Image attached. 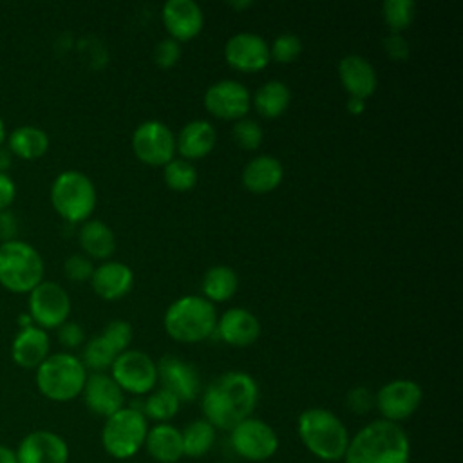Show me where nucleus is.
Instances as JSON below:
<instances>
[{
	"instance_id": "f257e3e1",
	"label": "nucleus",
	"mask_w": 463,
	"mask_h": 463,
	"mask_svg": "<svg viewBox=\"0 0 463 463\" xmlns=\"http://www.w3.org/2000/svg\"><path fill=\"white\" fill-rule=\"evenodd\" d=\"M259 396V383L250 373L226 371L203 391L201 411L217 430H232L253 414Z\"/></svg>"
},
{
	"instance_id": "f03ea898",
	"label": "nucleus",
	"mask_w": 463,
	"mask_h": 463,
	"mask_svg": "<svg viewBox=\"0 0 463 463\" xmlns=\"http://www.w3.org/2000/svg\"><path fill=\"white\" fill-rule=\"evenodd\" d=\"M411 441L400 423L373 420L351 436L344 463H409Z\"/></svg>"
},
{
	"instance_id": "7ed1b4c3",
	"label": "nucleus",
	"mask_w": 463,
	"mask_h": 463,
	"mask_svg": "<svg viewBox=\"0 0 463 463\" xmlns=\"http://www.w3.org/2000/svg\"><path fill=\"white\" fill-rule=\"evenodd\" d=\"M297 434L307 452L326 463L342 461L351 439L345 423L324 407L304 409L297 418Z\"/></svg>"
},
{
	"instance_id": "20e7f679",
	"label": "nucleus",
	"mask_w": 463,
	"mask_h": 463,
	"mask_svg": "<svg viewBox=\"0 0 463 463\" xmlns=\"http://www.w3.org/2000/svg\"><path fill=\"white\" fill-rule=\"evenodd\" d=\"M217 318L215 304L203 295H184L166 307L163 327L175 342L195 344L215 333Z\"/></svg>"
},
{
	"instance_id": "39448f33",
	"label": "nucleus",
	"mask_w": 463,
	"mask_h": 463,
	"mask_svg": "<svg viewBox=\"0 0 463 463\" xmlns=\"http://www.w3.org/2000/svg\"><path fill=\"white\" fill-rule=\"evenodd\" d=\"M87 380V369L81 360L71 353L49 354L36 367V387L52 402H69L81 394Z\"/></svg>"
},
{
	"instance_id": "423d86ee",
	"label": "nucleus",
	"mask_w": 463,
	"mask_h": 463,
	"mask_svg": "<svg viewBox=\"0 0 463 463\" xmlns=\"http://www.w3.org/2000/svg\"><path fill=\"white\" fill-rule=\"evenodd\" d=\"M96 186L80 170H63L51 184L52 208L69 222H85L96 208Z\"/></svg>"
},
{
	"instance_id": "0eeeda50",
	"label": "nucleus",
	"mask_w": 463,
	"mask_h": 463,
	"mask_svg": "<svg viewBox=\"0 0 463 463\" xmlns=\"http://www.w3.org/2000/svg\"><path fill=\"white\" fill-rule=\"evenodd\" d=\"M43 279L42 255L29 242L5 241L0 244V284L13 293H29Z\"/></svg>"
},
{
	"instance_id": "6e6552de",
	"label": "nucleus",
	"mask_w": 463,
	"mask_h": 463,
	"mask_svg": "<svg viewBox=\"0 0 463 463\" xmlns=\"http://www.w3.org/2000/svg\"><path fill=\"white\" fill-rule=\"evenodd\" d=\"M148 432V420L137 407H121L105 418L101 429V445L114 459H128L136 456Z\"/></svg>"
},
{
	"instance_id": "1a4fd4ad",
	"label": "nucleus",
	"mask_w": 463,
	"mask_h": 463,
	"mask_svg": "<svg viewBox=\"0 0 463 463\" xmlns=\"http://www.w3.org/2000/svg\"><path fill=\"white\" fill-rule=\"evenodd\" d=\"M110 376L123 392L145 396L157 385V362L145 351L127 349L110 365Z\"/></svg>"
},
{
	"instance_id": "9d476101",
	"label": "nucleus",
	"mask_w": 463,
	"mask_h": 463,
	"mask_svg": "<svg viewBox=\"0 0 463 463\" xmlns=\"http://www.w3.org/2000/svg\"><path fill=\"white\" fill-rule=\"evenodd\" d=\"M230 443L235 454L242 459L260 463L277 454L279 434L268 421L250 416L230 430Z\"/></svg>"
},
{
	"instance_id": "9b49d317",
	"label": "nucleus",
	"mask_w": 463,
	"mask_h": 463,
	"mask_svg": "<svg viewBox=\"0 0 463 463\" xmlns=\"http://www.w3.org/2000/svg\"><path fill=\"white\" fill-rule=\"evenodd\" d=\"M134 156L150 166H165L175 157V136L159 119H146L136 127L130 139Z\"/></svg>"
},
{
	"instance_id": "f8f14e48",
	"label": "nucleus",
	"mask_w": 463,
	"mask_h": 463,
	"mask_svg": "<svg viewBox=\"0 0 463 463\" xmlns=\"http://www.w3.org/2000/svg\"><path fill=\"white\" fill-rule=\"evenodd\" d=\"M421 385L411 378H396L383 383L374 394V407L382 420L400 423L411 418L421 405Z\"/></svg>"
},
{
	"instance_id": "ddd939ff",
	"label": "nucleus",
	"mask_w": 463,
	"mask_h": 463,
	"mask_svg": "<svg viewBox=\"0 0 463 463\" xmlns=\"http://www.w3.org/2000/svg\"><path fill=\"white\" fill-rule=\"evenodd\" d=\"M71 315L69 293L52 280H42L29 291V317L42 329L60 327Z\"/></svg>"
},
{
	"instance_id": "4468645a",
	"label": "nucleus",
	"mask_w": 463,
	"mask_h": 463,
	"mask_svg": "<svg viewBox=\"0 0 463 463\" xmlns=\"http://www.w3.org/2000/svg\"><path fill=\"white\" fill-rule=\"evenodd\" d=\"M204 109L224 121H237L246 118L251 107L250 90L237 80L226 78L212 83L203 96Z\"/></svg>"
},
{
	"instance_id": "2eb2a0df",
	"label": "nucleus",
	"mask_w": 463,
	"mask_h": 463,
	"mask_svg": "<svg viewBox=\"0 0 463 463\" xmlns=\"http://www.w3.org/2000/svg\"><path fill=\"white\" fill-rule=\"evenodd\" d=\"M157 382L170 391L181 403L194 402L201 394V376L194 364L175 356L165 354L157 362Z\"/></svg>"
},
{
	"instance_id": "dca6fc26",
	"label": "nucleus",
	"mask_w": 463,
	"mask_h": 463,
	"mask_svg": "<svg viewBox=\"0 0 463 463\" xmlns=\"http://www.w3.org/2000/svg\"><path fill=\"white\" fill-rule=\"evenodd\" d=\"M224 60L232 69L257 72L271 61L269 43L257 33H237L224 43Z\"/></svg>"
},
{
	"instance_id": "f3484780",
	"label": "nucleus",
	"mask_w": 463,
	"mask_h": 463,
	"mask_svg": "<svg viewBox=\"0 0 463 463\" xmlns=\"http://www.w3.org/2000/svg\"><path fill=\"white\" fill-rule=\"evenodd\" d=\"M14 454L18 463H67L69 445L56 432L33 430L20 441Z\"/></svg>"
},
{
	"instance_id": "a211bd4d",
	"label": "nucleus",
	"mask_w": 463,
	"mask_h": 463,
	"mask_svg": "<svg viewBox=\"0 0 463 463\" xmlns=\"http://www.w3.org/2000/svg\"><path fill=\"white\" fill-rule=\"evenodd\" d=\"M161 18L170 38L181 42L195 38L204 25V14L195 0H168L161 9Z\"/></svg>"
},
{
	"instance_id": "6ab92c4d",
	"label": "nucleus",
	"mask_w": 463,
	"mask_h": 463,
	"mask_svg": "<svg viewBox=\"0 0 463 463\" xmlns=\"http://www.w3.org/2000/svg\"><path fill=\"white\" fill-rule=\"evenodd\" d=\"M81 396L87 409L101 418H109L125 407V392L107 373L87 374Z\"/></svg>"
},
{
	"instance_id": "aec40b11",
	"label": "nucleus",
	"mask_w": 463,
	"mask_h": 463,
	"mask_svg": "<svg viewBox=\"0 0 463 463\" xmlns=\"http://www.w3.org/2000/svg\"><path fill=\"white\" fill-rule=\"evenodd\" d=\"M213 335L228 345L246 347L260 336V322L246 307H230L217 318Z\"/></svg>"
},
{
	"instance_id": "412c9836",
	"label": "nucleus",
	"mask_w": 463,
	"mask_h": 463,
	"mask_svg": "<svg viewBox=\"0 0 463 463\" xmlns=\"http://www.w3.org/2000/svg\"><path fill=\"white\" fill-rule=\"evenodd\" d=\"M338 78L349 98L364 101L374 94L378 85L373 63L360 54H347L338 61Z\"/></svg>"
},
{
	"instance_id": "4be33fe9",
	"label": "nucleus",
	"mask_w": 463,
	"mask_h": 463,
	"mask_svg": "<svg viewBox=\"0 0 463 463\" xmlns=\"http://www.w3.org/2000/svg\"><path fill=\"white\" fill-rule=\"evenodd\" d=\"M94 293L103 300H118L128 295L134 288V271L119 260H105L94 268L90 275Z\"/></svg>"
},
{
	"instance_id": "5701e85b",
	"label": "nucleus",
	"mask_w": 463,
	"mask_h": 463,
	"mask_svg": "<svg viewBox=\"0 0 463 463\" xmlns=\"http://www.w3.org/2000/svg\"><path fill=\"white\" fill-rule=\"evenodd\" d=\"M284 177V166L282 163L269 154H260L251 157L242 172H241V183L242 186L251 194H269L282 183Z\"/></svg>"
},
{
	"instance_id": "b1692460",
	"label": "nucleus",
	"mask_w": 463,
	"mask_h": 463,
	"mask_svg": "<svg viewBox=\"0 0 463 463\" xmlns=\"http://www.w3.org/2000/svg\"><path fill=\"white\" fill-rule=\"evenodd\" d=\"M215 143V127L208 119H192L181 127L175 137V152L186 161L203 159L213 150Z\"/></svg>"
},
{
	"instance_id": "393cba45",
	"label": "nucleus",
	"mask_w": 463,
	"mask_h": 463,
	"mask_svg": "<svg viewBox=\"0 0 463 463\" xmlns=\"http://www.w3.org/2000/svg\"><path fill=\"white\" fill-rule=\"evenodd\" d=\"M51 340L45 329L31 324L22 327L11 345V354L16 365L24 369H36L49 356Z\"/></svg>"
},
{
	"instance_id": "a878e982",
	"label": "nucleus",
	"mask_w": 463,
	"mask_h": 463,
	"mask_svg": "<svg viewBox=\"0 0 463 463\" xmlns=\"http://www.w3.org/2000/svg\"><path fill=\"white\" fill-rule=\"evenodd\" d=\"M143 447L157 463H177L183 458L181 429L172 423H156L148 427Z\"/></svg>"
},
{
	"instance_id": "bb28decb",
	"label": "nucleus",
	"mask_w": 463,
	"mask_h": 463,
	"mask_svg": "<svg viewBox=\"0 0 463 463\" xmlns=\"http://www.w3.org/2000/svg\"><path fill=\"white\" fill-rule=\"evenodd\" d=\"M83 255L90 260H107L116 251V235L109 224L99 219H87L78 233Z\"/></svg>"
},
{
	"instance_id": "cd10ccee",
	"label": "nucleus",
	"mask_w": 463,
	"mask_h": 463,
	"mask_svg": "<svg viewBox=\"0 0 463 463\" xmlns=\"http://www.w3.org/2000/svg\"><path fill=\"white\" fill-rule=\"evenodd\" d=\"M289 87L280 80H268L251 96V105L266 119H275L282 116L289 107Z\"/></svg>"
},
{
	"instance_id": "c85d7f7f",
	"label": "nucleus",
	"mask_w": 463,
	"mask_h": 463,
	"mask_svg": "<svg viewBox=\"0 0 463 463\" xmlns=\"http://www.w3.org/2000/svg\"><path fill=\"white\" fill-rule=\"evenodd\" d=\"M237 288H239L237 271L224 264L208 268L201 280L203 297L212 304L230 300L237 293Z\"/></svg>"
},
{
	"instance_id": "c756f323",
	"label": "nucleus",
	"mask_w": 463,
	"mask_h": 463,
	"mask_svg": "<svg viewBox=\"0 0 463 463\" xmlns=\"http://www.w3.org/2000/svg\"><path fill=\"white\" fill-rule=\"evenodd\" d=\"M9 152L22 159H38L49 148V136L34 125L16 127L7 137Z\"/></svg>"
},
{
	"instance_id": "7c9ffc66",
	"label": "nucleus",
	"mask_w": 463,
	"mask_h": 463,
	"mask_svg": "<svg viewBox=\"0 0 463 463\" xmlns=\"http://www.w3.org/2000/svg\"><path fill=\"white\" fill-rule=\"evenodd\" d=\"M215 438H217V429L204 418H197L190 421L188 425H184V429H181L183 456L192 459L206 456L215 445Z\"/></svg>"
},
{
	"instance_id": "2f4dec72",
	"label": "nucleus",
	"mask_w": 463,
	"mask_h": 463,
	"mask_svg": "<svg viewBox=\"0 0 463 463\" xmlns=\"http://www.w3.org/2000/svg\"><path fill=\"white\" fill-rule=\"evenodd\" d=\"M181 402L166 389L159 387L146 394L143 407L139 409L146 420L156 423H170V420L179 412Z\"/></svg>"
},
{
	"instance_id": "473e14b6",
	"label": "nucleus",
	"mask_w": 463,
	"mask_h": 463,
	"mask_svg": "<svg viewBox=\"0 0 463 463\" xmlns=\"http://www.w3.org/2000/svg\"><path fill=\"white\" fill-rule=\"evenodd\" d=\"M418 5L414 0H385L382 4V18L389 33L402 34L416 18Z\"/></svg>"
},
{
	"instance_id": "72a5a7b5",
	"label": "nucleus",
	"mask_w": 463,
	"mask_h": 463,
	"mask_svg": "<svg viewBox=\"0 0 463 463\" xmlns=\"http://www.w3.org/2000/svg\"><path fill=\"white\" fill-rule=\"evenodd\" d=\"M118 354L119 353L101 335H98L85 344L81 353V364L85 365V369H92L94 373H105L107 369H110Z\"/></svg>"
},
{
	"instance_id": "f704fd0d",
	"label": "nucleus",
	"mask_w": 463,
	"mask_h": 463,
	"mask_svg": "<svg viewBox=\"0 0 463 463\" xmlns=\"http://www.w3.org/2000/svg\"><path fill=\"white\" fill-rule=\"evenodd\" d=\"M163 179L174 192H190L197 184V168L192 161L174 157L163 166Z\"/></svg>"
},
{
	"instance_id": "c9c22d12",
	"label": "nucleus",
	"mask_w": 463,
	"mask_h": 463,
	"mask_svg": "<svg viewBox=\"0 0 463 463\" xmlns=\"http://www.w3.org/2000/svg\"><path fill=\"white\" fill-rule=\"evenodd\" d=\"M302 52V40L293 33H280L269 43V58L279 63H291Z\"/></svg>"
},
{
	"instance_id": "e433bc0d",
	"label": "nucleus",
	"mask_w": 463,
	"mask_h": 463,
	"mask_svg": "<svg viewBox=\"0 0 463 463\" xmlns=\"http://www.w3.org/2000/svg\"><path fill=\"white\" fill-rule=\"evenodd\" d=\"M232 136L242 150H255L262 141V128L255 119L241 118L233 123Z\"/></svg>"
},
{
	"instance_id": "4c0bfd02",
	"label": "nucleus",
	"mask_w": 463,
	"mask_h": 463,
	"mask_svg": "<svg viewBox=\"0 0 463 463\" xmlns=\"http://www.w3.org/2000/svg\"><path fill=\"white\" fill-rule=\"evenodd\" d=\"M101 336L118 351L123 353L128 349L130 342H132V326L130 322L123 320V318H114L110 320L105 329L101 331Z\"/></svg>"
},
{
	"instance_id": "58836bf2",
	"label": "nucleus",
	"mask_w": 463,
	"mask_h": 463,
	"mask_svg": "<svg viewBox=\"0 0 463 463\" xmlns=\"http://www.w3.org/2000/svg\"><path fill=\"white\" fill-rule=\"evenodd\" d=\"M63 271H65L69 280L85 282V280H90V275L94 271V264H92V260L87 255L74 253V255H69L65 259Z\"/></svg>"
},
{
	"instance_id": "ea45409f",
	"label": "nucleus",
	"mask_w": 463,
	"mask_h": 463,
	"mask_svg": "<svg viewBox=\"0 0 463 463\" xmlns=\"http://www.w3.org/2000/svg\"><path fill=\"white\" fill-rule=\"evenodd\" d=\"M345 405L353 414H367L374 409V392L365 385H356L347 391Z\"/></svg>"
},
{
	"instance_id": "a19ab883",
	"label": "nucleus",
	"mask_w": 463,
	"mask_h": 463,
	"mask_svg": "<svg viewBox=\"0 0 463 463\" xmlns=\"http://www.w3.org/2000/svg\"><path fill=\"white\" fill-rule=\"evenodd\" d=\"M181 52H183L181 51V43L168 36V38H165V40L156 43V47H154V61L161 69H170V67H174L179 61Z\"/></svg>"
},
{
	"instance_id": "79ce46f5",
	"label": "nucleus",
	"mask_w": 463,
	"mask_h": 463,
	"mask_svg": "<svg viewBox=\"0 0 463 463\" xmlns=\"http://www.w3.org/2000/svg\"><path fill=\"white\" fill-rule=\"evenodd\" d=\"M383 51L385 54L394 60V61H403L409 58V42L403 38V34H396V33H389L383 38Z\"/></svg>"
},
{
	"instance_id": "37998d69",
	"label": "nucleus",
	"mask_w": 463,
	"mask_h": 463,
	"mask_svg": "<svg viewBox=\"0 0 463 463\" xmlns=\"http://www.w3.org/2000/svg\"><path fill=\"white\" fill-rule=\"evenodd\" d=\"M58 340L65 347H80L85 342V331L78 322H63L58 327Z\"/></svg>"
},
{
	"instance_id": "c03bdc74",
	"label": "nucleus",
	"mask_w": 463,
	"mask_h": 463,
	"mask_svg": "<svg viewBox=\"0 0 463 463\" xmlns=\"http://www.w3.org/2000/svg\"><path fill=\"white\" fill-rule=\"evenodd\" d=\"M14 195H16V186H14L13 179L5 172H0V212L7 210V206L13 203Z\"/></svg>"
},
{
	"instance_id": "a18cd8bd",
	"label": "nucleus",
	"mask_w": 463,
	"mask_h": 463,
	"mask_svg": "<svg viewBox=\"0 0 463 463\" xmlns=\"http://www.w3.org/2000/svg\"><path fill=\"white\" fill-rule=\"evenodd\" d=\"M16 233V219L9 210L0 212V239L13 241V235Z\"/></svg>"
},
{
	"instance_id": "49530a36",
	"label": "nucleus",
	"mask_w": 463,
	"mask_h": 463,
	"mask_svg": "<svg viewBox=\"0 0 463 463\" xmlns=\"http://www.w3.org/2000/svg\"><path fill=\"white\" fill-rule=\"evenodd\" d=\"M365 110V101L358 99V98H349L347 99V112H351L353 116L362 114Z\"/></svg>"
},
{
	"instance_id": "de8ad7c7",
	"label": "nucleus",
	"mask_w": 463,
	"mask_h": 463,
	"mask_svg": "<svg viewBox=\"0 0 463 463\" xmlns=\"http://www.w3.org/2000/svg\"><path fill=\"white\" fill-rule=\"evenodd\" d=\"M0 463H18L14 450L0 445Z\"/></svg>"
},
{
	"instance_id": "09e8293b",
	"label": "nucleus",
	"mask_w": 463,
	"mask_h": 463,
	"mask_svg": "<svg viewBox=\"0 0 463 463\" xmlns=\"http://www.w3.org/2000/svg\"><path fill=\"white\" fill-rule=\"evenodd\" d=\"M11 166V152L0 146V172H5Z\"/></svg>"
},
{
	"instance_id": "8fccbe9b",
	"label": "nucleus",
	"mask_w": 463,
	"mask_h": 463,
	"mask_svg": "<svg viewBox=\"0 0 463 463\" xmlns=\"http://www.w3.org/2000/svg\"><path fill=\"white\" fill-rule=\"evenodd\" d=\"M5 141V125H4V119L0 118V145Z\"/></svg>"
},
{
	"instance_id": "3c124183",
	"label": "nucleus",
	"mask_w": 463,
	"mask_h": 463,
	"mask_svg": "<svg viewBox=\"0 0 463 463\" xmlns=\"http://www.w3.org/2000/svg\"><path fill=\"white\" fill-rule=\"evenodd\" d=\"M230 5H232V7H250L251 2H232Z\"/></svg>"
}]
</instances>
